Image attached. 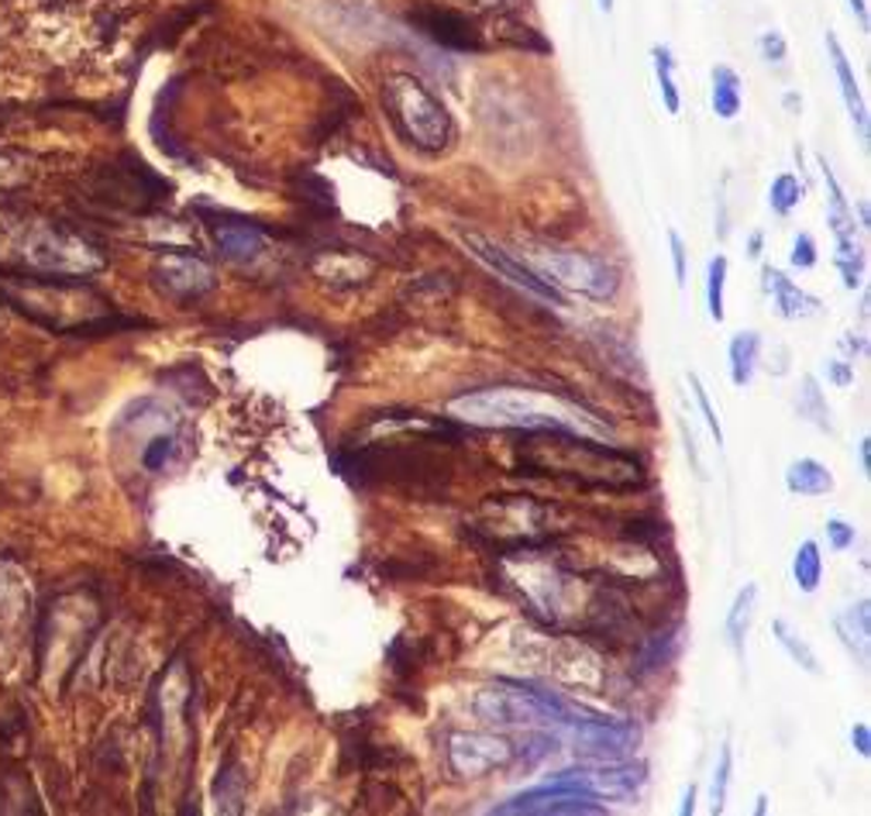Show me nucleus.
<instances>
[{"instance_id":"obj_1","label":"nucleus","mask_w":871,"mask_h":816,"mask_svg":"<svg viewBox=\"0 0 871 816\" xmlns=\"http://www.w3.org/2000/svg\"><path fill=\"white\" fill-rule=\"evenodd\" d=\"M383 111L407 145L438 156L455 141V121L438 97L410 72H393L383 83Z\"/></svg>"},{"instance_id":"obj_2","label":"nucleus","mask_w":871,"mask_h":816,"mask_svg":"<svg viewBox=\"0 0 871 816\" xmlns=\"http://www.w3.org/2000/svg\"><path fill=\"white\" fill-rule=\"evenodd\" d=\"M472 710H476L479 721L496 724V727H538V730L558 727L562 730L582 706H572L558 692H547L534 682L496 679L479 692Z\"/></svg>"},{"instance_id":"obj_3","label":"nucleus","mask_w":871,"mask_h":816,"mask_svg":"<svg viewBox=\"0 0 871 816\" xmlns=\"http://www.w3.org/2000/svg\"><path fill=\"white\" fill-rule=\"evenodd\" d=\"M459 417L468 424H513L528 431H576V417L572 410L547 407L544 397L531 389H483L472 397H459L452 404Z\"/></svg>"},{"instance_id":"obj_4","label":"nucleus","mask_w":871,"mask_h":816,"mask_svg":"<svg viewBox=\"0 0 871 816\" xmlns=\"http://www.w3.org/2000/svg\"><path fill=\"white\" fill-rule=\"evenodd\" d=\"M18 256L38 276H87V272L101 269V252L80 235H72L59 225H32L24 228L18 241Z\"/></svg>"},{"instance_id":"obj_5","label":"nucleus","mask_w":871,"mask_h":816,"mask_svg":"<svg viewBox=\"0 0 871 816\" xmlns=\"http://www.w3.org/2000/svg\"><path fill=\"white\" fill-rule=\"evenodd\" d=\"M568 734V745L586 761H624L634 755L641 727L631 721H610L603 713L579 710L572 721L562 727Z\"/></svg>"},{"instance_id":"obj_6","label":"nucleus","mask_w":871,"mask_h":816,"mask_svg":"<svg viewBox=\"0 0 871 816\" xmlns=\"http://www.w3.org/2000/svg\"><path fill=\"white\" fill-rule=\"evenodd\" d=\"M541 276L552 286H565L572 293L592 296V301H610L620 286L617 269L600 259V256H586V252H552V256H534L531 262Z\"/></svg>"},{"instance_id":"obj_7","label":"nucleus","mask_w":871,"mask_h":816,"mask_svg":"<svg viewBox=\"0 0 871 816\" xmlns=\"http://www.w3.org/2000/svg\"><path fill=\"white\" fill-rule=\"evenodd\" d=\"M824 166V183H827V225L834 231V241H837V272H840V283L844 290H858L861 286V272H864V256H861V245H858V228H855V207L848 204V196H844L834 169L827 166V159H819Z\"/></svg>"},{"instance_id":"obj_8","label":"nucleus","mask_w":871,"mask_h":816,"mask_svg":"<svg viewBox=\"0 0 871 816\" xmlns=\"http://www.w3.org/2000/svg\"><path fill=\"white\" fill-rule=\"evenodd\" d=\"M552 782L572 789V793H582L592 800H627L637 789L648 782V769L634 761H603L600 769H565L555 772Z\"/></svg>"},{"instance_id":"obj_9","label":"nucleus","mask_w":871,"mask_h":816,"mask_svg":"<svg viewBox=\"0 0 871 816\" xmlns=\"http://www.w3.org/2000/svg\"><path fill=\"white\" fill-rule=\"evenodd\" d=\"M462 241H465V249H468L472 256H476L483 265H489V269L496 272V276H504L507 283H513V286H520V290H528L531 296H538V301H544V304L568 307L565 293H562L558 286L547 283L534 265L513 259V256H510L507 249H500V245H496V241H489V238H483V235H462Z\"/></svg>"},{"instance_id":"obj_10","label":"nucleus","mask_w":871,"mask_h":816,"mask_svg":"<svg viewBox=\"0 0 871 816\" xmlns=\"http://www.w3.org/2000/svg\"><path fill=\"white\" fill-rule=\"evenodd\" d=\"M493 813L500 816H513V813H531V816H547V813H565V816H592V813H607L603 803H596L592 796H582V793H572V789L558 785L547 779L544 785H534L528 793H517L513 800L493 806Z\"/></svg>"},{"instance_id":"obj_11","label":"nucleus","mask_w":871,"mask_h":816,"mask_svg":"<svg viewBox=\"0 0 871 816\" xmlns=\"http://www.w3.org/2000/svg\"><path fill=\"white\" fill-rule=\"evenodd\" d=\"M513 758V748L504 737L493 734H455L448 740V764L462 779H479L496 764H507Z\"/></svg>"},{"instance_id":"obj_12","label":"nucleus","mask_w":871,"mask_h":816,"mask_svg":"<svg viewBox=\"0 0 871 816\" xmlns=\"http://www.w3.org/2000/svg\"><path fill=\"white\" fill-rule=\"evenodd\" d=\"M29 610H32L29 586H24L11 562H0V641H4V651L0 655L4 658L18 651V641L24 627H29Z\"/></svg>"},{"instance_id":"obj_13","label":"nucleus","mask_w":871,"mask_h":816,"mask_svg":"<svg viewBox=\"0 0 871 816\" xmlns=\"http://www.w3.org/2000/svg\"><path fill=\"white\" fill-rule=\"evenodd\" d=\"M156 280L166 293L172 296H183V301H190V296H201L214 286V272L204 259H196L190 252H166L156 259Z\"/></svg>"},{"instance_id":"obj_14","label":"nucleus","mask_w":871,"mask_h":816,"mask_svg":"<svg viewBox=\"0 0 871 816\" xmlns=\"http://www.w3.org/2000/svg\"><path fill=\"white\" fill-rule=\"evenodd\" d=\"M410 24H417L420 32L428 38H434L438 45H448V48H476V35H472L468 21L455 11L448 8H438V4H425V8H414L410 14Z\"/></svg>"},{"instance_id":"obj_15","label":"nucleus","mask_w":871,"mask_h":816,"mask_svg":"<svg viewBox=\"0 0 871 816\" xmlns=\"http://www.w3.org/2000/svg\"><path fill=\"white\" fill-rule=\"evenodd\" d=\"M761 286L765 293L771 296V307L782 320H806V317H816L819 314V301L813 293L795 286L782 269L776 265H765L761 269Z\"/></svg>"},{"instance_id":"obj_16","label":"nucleus","mask_w":871,"mask_h":816,"mask_svg":"<svg viewBox=\"0 0 871 816\" xmlns=\"http://www.w3.org/2000/svg\"><path fill=\"white\" fill-rule=\"evenodd\" d=\"M827 53H830V63H834V77L840 83V97L844 104H848V114L855 121V128L861 135V141H868V107H864V97H861V87L855 80V69H851V59L844 56V48L837 42V35L827 32Z\"/></svg>"},{"instance_id":"obj_17","label":"nucleus","mask_w":871,"mask_h":816,"mask_svg":"<svg viewBox=\"0 0 871 816\" xmlns=\"http://www.w3.org/2000/svg\"><path fill=\"white\" fill-rule=\"evenodd\" d=\"M214 238L220 256L231 262L256 259L265 245V231L259 225H248V220H220V225H214Z\"/></svg>"},{"instance_id":"obj_18","label":"nucleus","mask_w":871,"mask_h":816,"mask_svg":"<svg viewBox=\"0 0 871 816\" xmlns=\"http://www.w3.org/2000/svg\"><path fill=\"white\" fill-rule=\"evenodd\" d=\"M834 631L844 641L858 661H868V645H871V603L861 600L858 607H848L834 616Z\"/></svg>"},{"instance_id":"obj_19","label":"nucleus","mask_w":871,"mask_h":816,"mask_svg":"<svg viewBox=\"0 0 871 816\" xmlns=\"http://www.w3.org/2000/svg\"><path fill=\"white\" fill-rule=\"evenodd\" d=\"M758 352H761V335L758 331H740L727 344V369H731V383L737 389L751 386L755 369H758Z\"/></svg>"},{"instance_id":"obj_20","label":"nucleus","mask_w":871,"mask_h":816,"mask_svg":"<svg viewBox=\"0 0 871 816\" xmlns=\"http://www.w3.org/2000/svg\"><path fill=\"white\" fill-rule=\"evenodd\" d=\"M785 489L795 492V497H827L834 489V476L816 458H800L785 468Z\"/></svg>"},{"instance_id":"obj_21","label":"nucleus","mask_w":871,"mask_h":816,"mask_svg":"<svg viewBox=\"0 0 871 816\" xmlns=\"http://www.w3.org/2000/svg\"><path fill=\"white\" fill-rule=\"evenodd\" d=\"M744 107V90H740V77L731 66H713V111L716 117L734 121Z\"/></svg>"},{"instance_id":"obj_22","label":"nucleus","mask_w":871,"mask_h":816,"mask_svg":"<svg viewBox=\"0 0 871 816\" xmlns=\"http://www.w3.org/2000/svg\"><path fill=\"white\" fill-rule=\"evenodd\" d=\"M755 603H758V586H755V582H744V586L737 589V597H734L731 610H727V641L734 645L737 655L744 651V637H748V627H751Z\"/></svg>"},{"instance_id":"obj_23","label":"nucleus","mask_w":871,"mask_h":816,"mask_svg":"<svg viewBox=\"0 0 871 816\" xmlns=\"http://www.w3.org/2000/svg\"><path fill=\"white\" fill-rule=\"evenodd\" d=\"M771 631H776V641L782 645V651L800 665L803 672H810V676H819V658H816V651L810 648V641L795 631L789 621H782V616H776V621H771Z\"/></svg>"},{"instance_id":"obj_24","label":"nucleus","mask_w":871,"mask_h":816,"mask_svg":"<svg viewBox=\"0 0 871 816\" xmlns=\"http://www.w3.org/2000/svg\"><path fill=\"white\" fill-rule=\"evenodd\" d=\"M652 63H655V80H658V90H661L665 111L679 114L682 111V93H679V83H676V56H671L668 45H655L652 48Z\"/></svg>"},{"instance_id":"obj_25","label":"nucleus","mask_w":871,"mask_h":816,"mask_svg":"<svg viewBox=\"0 0 871 816\" xmlns=\"http://www.w3.org/2000/svg\"><path fill=\"white\" fill-rule=\"evenodd\" d=\"M792 579L803 592H816L824 582V555H819L816 541H803L792 555Z\"/></svg>"},{"instance_id":"obj_26","label":"nucleus","mask_w":871,"mask_h":816,"mask_svg":"<svg viewBox=\"0 0 871 816\" xmlns=\"http://www.w3.org/2000/svg\"><path fill=\"white\" fill-rule=\"evenodd\" d=\"M172 455H177V434H172V431H156V434L145 438L142 452H138V462H142L145 473L156 476L172 462Z\"/></svg>"},{"instance_id":"obj_27","label":"nucleus","mask_w":871,"mask_h":816,"mask_svg":"<svg viewBox=\"0 0 871 816\" xmlns=\"http://www.w3.org/2000/svg\"><path fill=\"white\" fill-rule=\"evenodd\" d=\"M803 204V183L792 177V172H779L768 186V207L779 217H789L795 207Z\"/></svg>"},{"instance_id":"obj_28","label":"nucleus","mask_w":871,"mask_h":816,"mask_svg":"<svg viewBox=\"0 0 871 816\" xmlns=\"http://www.w3.org/2000/svg\"><path fill=\"white\" fill-rule=\"evenodd\" d=\"M727 269H731V262H727V256H713L710 262H706V307H710V317L716 320H724L727 317V310H724V286H727Z\"/></svg>"},{"instance_id":"obj_29","label":"nucleus","mask_w":871,"mask_h":816,"mask_svg":"<svg viewBox=\"0 0 871 816\" xmlns=\"http://www.w3.org/2000/svg\"><path fill=\"white\" fill-rule=\"evenodd\" d=\"M800 413L810 420V424H816L819 431H834L830 424V410L824 404V393H819V383L816 376H803V389H800Z\"/></svg>"},{"instance_id":"obj_30","label":"nucleus","mask_w":871,"mask_h":816,"mask_svg":"<svg viewBox=\"0 0 871 816\" xmlns=\"http://www.w3.org/2000/svg\"><path fill=\"white\" fill-rule=\"evenodd\" d=\"M731 772H734V748L724 745V748H720V764H716V772H713V789H710V796H713V813H724Z\"/></svg>"},{"instance_id":"obj_31","label":"nucleus","mask_w":871,"mask_h":816,"mask_svg":"<svg viewBox=\"0 0 871 816\" xmlns=\"http://www.w3.org/2000/svg\"><path fill=\"white\" fill-rule=\"evenodd\" d=\"M689 386H692V397H695V404H700V410H703L706 428H710V431H713V438H716V449H724V428H720V413L713 410V404H710V397H706V389H703L700 376L689 373Z\"/></svg>"},{"instance_id":"obj_32","label":"nucleus","mask_w":871,"mask_h":816,"mask_svg":"<svg viewBox=\"0 0 871 816\" xmlns=\"http://www.w3.org/2000/svg\"><path fill=\"white\" fill-rule=\"evenodd\" d=\"M816 238L813 235H806V231H800L795 235V241H792V256H789V262L795 265V269H813L816 265Z\"/></svg>"},{"instance_id":"obj_33","label":"nucleus","mask_w":871,"mask_h":816,"mask_svg":"<svg viewBox=\"0 0 871 816\" xmlns=\"http://www.w3.org/2000/svg\"><path fill=\"white\" fill-rule=\"evenodd\" d=\"M855 537H858L855 524L840 521V517H830V521H827V541H830V548H834V552H848V548H855Z\"/></svg>"},{"instance_id":"obj_34","label":"nucleus","mask_w":871,"mask_h":816,"mask_svg":"<svg viewBox=\"0 0 871 816\" xmlns=\"http://www.w3.org/2000/svg\"><path fill=\"white\" fill-rule=\"evenodd\" d=\"M758 53H761V59L765 63H782L785 59V38H782V32H776V29H768V32H761V38H758Z\"/></svg>"},{"instance_id":"obj_35","label":"nucleus","mask_w":871,"mask_h":816,"mask_svg":"<svg viewBox=\"0 0 871 816\" xmlns=\"http://www.w3.org/2000/svg\"><path fill=\"white\" fill-rule=\"evenodd\" d=\"M668 245H671V265H676V286L686 290V280H689L686 262H689V256H686V241H682V235L676 228L668 231Z\"/></svg>"},{"instance_id":"obj_36","label":"nucleus","mask_w":871,"mask_h":816,"mask_svg":"<svg viewBox=\"0 0 871 816\" xmlns=\"http://www.w3.org/2000/svg\"><path fill=\"white\" fill-rule=\"evenodd\" d=\"M827 376H830L834 386L848 389V386L855 383V362H848V359H834V362L827 365Z\"/></svg>"},{"instance_id":"obj_37","label":"nucleus","mask_w":871,"mask_h":816,"mask_svg":"<svg viewBox=\"0 0 871 816\" xmlns=\"http://www.w3.org/2000/svg\"><path fill=\"white\" fill-rule=\"evenodd\" d=\"M851 745H855V751L861 758H871V730H868V724H855L851 727Z\"/></svg>"},{"instance_id":"obj_38","label":"nucleus","mask_w":871,"mask_h":816,"mask_svg":"<svg viewBox=\"0 0 871 816\" xmlns=\"http://www.w3.org/2000/svg\"><path fill=\"white\" fill-rule=\"evenodd\" d=\"M14 183H18L14 166H11L8 159H0V190H8V186H14Z\"/></svg>"},{"instance_id":"obj_39","label":"nucleus","mask_w":871,"mask_h":816,"mask_svg":"<svg viewBox=\"0 0 871 816\" xmlns=\"http://www.w3.org/2000/svg\"><path fill=\"white\" fill-rule=\"evenodd\" d=\"M858 455H861V473L871 476V438H861L858 444Z\"/></svg>"},{"instance_id":"obj_40","label":"nucleus","mask_w":871,"mask_h":816,"mask_svg":"<svg viewBox=\"0 0 871 816\" xmlns=\"http://www.w3.org/2000/svg\"><path fill=\"white\" fill-rule=\"evenodd\" d=\"M848 8H851L855 18L861 21V29H868V4H864V0H848Z\"/></svg>"},{"instance_id":"obj_41","label":"nucleus","mask_w":871,"mask_h":816,"mask_svg":"<svg viewBox=\"0 0 871 816\" xmlns=\"http://www.w3.org/2000/svg\"><path fill=\"white\" fill-rule=\"evenodd\" d=\"M679 813H682V816H692V813H695V785H689V793H686V800H682Z\"/></svg>"},{"instance_id":"obj_42","label":"nucleus","mask_w":871,"mask_h":816,"mask_svg":"<svg viewBox=\"0 0 871 816\" xmlns=\"http://www.w3.org/2000/svg\"><path fill=\"white\" fill-rule=\"evenodd\" d=\"M761 245H765V235H761V231H755V235H751V241H748V256H751V259H758V256H761Z\"/></svg>"},{"instance_id":"obj_43","label":"nucleus","mask_w":871,"mask_h":816,"mask_svg":"<svg viewBox=\"0 0 871 816\" xmlns=\"http://www.w3.org/2000/svg\"><path fill=\"white\" fill-rule=\"evenodd\" d=\"M596 4H600V11H607V14L613 11V0H596Z\"/></svg>"},{"instance_id":"obj_44","label":"nucleus","mask_w":871,"mask_h":816,"mask_svg":"<svg viewBox=\"0 0 871 816\" xmlns=\"http://www.w3.org/2000/svg\"><path fill=\"white\" fill-rule=\"evenodd\" d=\"M768 809V800L765 796H758V806H755V813H765Z\"/></svg>"}]
</instances>
